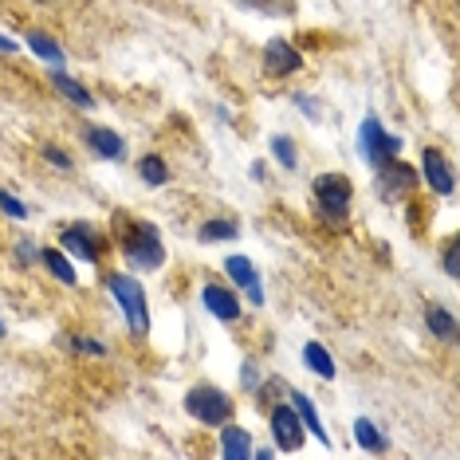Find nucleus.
<instances>
[{
  "label": "nucleus",
  "mask_w": 460,
  "mask_h": 460,
  "mask_svg": "<svg viewBox=\"0 0 460 460\" xmlns=\"http://www.w3.org/2000/svg\"><path fill=\"white\" fill-rule=\"evenodd\" d=\"M201 303H205L208 315L221 319V323H236L240 319V299L221 284H205L201 288Z\"/></svg>",
  "instance_id": "12"
},
{
  "label": "nucleus",
  "mask_w": 460,
  "mask_h": 460,
  "mask_svg": "<svg viewBox=\"0 0 460 460\" xmlns=\"http://www.w3.org/2000/svg\"><path fill=\"white\" fill-rule=\"evenodd\" d=\"M59 248H64L67 256H75V260H83V264H99L102 260V240H99V233L91 225H67L64 233H59Z\"/></svg>",
  "instance_id": "6"
},
{
  "label": "nucleus",
  "mask_w": 460,
  "mask_h": 460,
  "mask_svg": "<svg viewBox=\"0 0 460 460\" xmlns=\"http://www.w3.org/2000/svg\"><path fill=\"white\" fill-rule=\"evenodd\" d=\"M119 248H122V256H127V264L138 271H158L165 264L162 233H158V225H150V221H122Z\"/></svg>",
  "instance_id": "1"
},
{
  "label": "nucleus",
  "mask_w": 460,
  "mask_h": 460,
  "mask_svg": "<svg viewBox=\"0 0 460 460\" xmlns=\"http://www.w3.org/2000/svg\"><path fill=\"white\" fill-rule=\"evenodd\" d=\"M185 410H190L193 421H201V425L213 429V425L233 421L236 402L225 390H217V385H193V390L185 394Z\"/></svg>",
  "instance_id": "4"
},
{
  "label": "nucleus",
  "mask_w": 460,
  "mask_h": 460,
  "mask_svg": "<svg viewBox=\"0 0 460 460\" xmlns=\"http://www.w3.org/2000/svg\"><path fill=\"white\" fill-rule=\"evenodd\" d=\"M40 260H44V268H48L64 288H75V284H79V276H75V268H71V260H67L64 248H44V252H40Z\"/></svg>",
  "instance_id": "17"
},
{
  "label": "nucleus",
  "mask_w": 460,
  "mask_h": 460,
  "mask_svg": "<svg viewBox=\"0 0 460 460\" xmlns=\"http://www.w3.org/2000/svg\"><path fill=\"white\" fill-rule=\"evenodd\" d=\"M51 87H56L64 99L75 102L79 111H95V99H91V91L83 87V83H75L71 75H64V67H56V71H51Z\"/></svg>",
  "instance_id": "16"
},
{
  "label": "nucleus",
  "mask_w": 460,
  "mask_h": 460,
  "mask_svg": "<svg viewBox=\"0 0 460 460\" xmlns=\"http://www.w3.org/2000/svg\"><path fill=\"white\" fill-rule=\"evenodd\" d=\"M271 158H276L284 170H299V154H296V142L288 138V134H276L271 138Z\"/></svg>",
  "instance_id": "24"
},
{
  "label": "nucleus",
  "mask_w": 460,
  "mask_h": 460,
  "mask_svg": "<svg viewBox=\"0 0 460 460\" xmlns=\"http://www.w3.org/2000/svg\"><path fill=\"white\" fill-rule=\"evenodd\" d=\"M358 150H362V162L378 170V165L394 162L397 154H402V138L382 127L378 114H366L362 127H358Z\"/></svg>",
  "instance_id": "3"
},
{
  "label": "nucleus",
  "mask_w": 460,
  "mask_h": 460,
  "mask_svg": "<svg viewBox=\"0 0 460 460\" xmlns=\"http://www.w3.org/2000/svg\"><path fill=\"white\" fill-rule=\"evenodd\" d=\"M445 276H448V279L460 276V244H448V248H445Z\"/></svg>",
  "instance_id": "27"
},
{
  "label": "nucleus",
  "mask_w": 460,
  "mask_h": 460,
  "mask_svg": "<svg viewBox=\"0 0 460 460\" xmlns=\"http://www.w3.org/2000/svg\"><path fill=\"white\" fill-rule=\"evenodd\" d=\"M0 339H4V323H0Z\"/></svg>",
  "instance_id": "32"
},
{
  "label": "nucleus",
  "mask_w": 460,
  "mask_h": 460,
  "mask_svg": "<svg viewBox=\"0 0 460 460\" xmlns=\"http://www.w3.org/2000/svg\"><path fill=\"white\" fill-rule=\"evenodd\" d=\"M303 362H307L319 378H334V358L323 342H307V347H303Z\"/></svg>",
  "instance_id": "21"
},
{
  "label": "nucleus",
  "mask_w": 460,
  "mask_h": 460,
  "mask_svg": "<svg viewBox=\"0 0 460 460\" xmlns=\"http://www.w3.org/2000/svg\"><path fill=\"white\" fill-rule=\"evenodd\" d=\"M138 173H142V181H146V185H154V190L170 181V165H165L158 154H146V158L138 162Z\"/></svg>",
  "instance_id": "23"
},
{
  "label": "nucleus",
  "mask_w": 460,
  "mask_h": 460,
  "mask_svg": "<svg viewBox=\"0 0 460 460\" xmlns=\"http://www.w3.org/2000/svg\"><path fill=\"white\" fill-rule=\"evenodd\" d=\"M28 48L36 51L44 64H51V67H64V48L56 44L51 36H44V32H28Z\"/></svg>",
  "instance_id": "20"
},
{
  "label": "nucleus",
  "mask_w": 460,
  "mask_h": 460,
  "mask_svg": "<svg viewBox=\"0 0 460 460\" xmlns=\"http://www.w3.org/2000/svg\"><path fill=\"white\" fill-rule=\"evenodd\" d=\"M271 441H276L279 453H296L303 445V421L291 405H276L271 410Z\"/></svg>",
  "instance_id": "9"
},
{
  "label": "nucleus",
  "mask_w": 460,
  "mask_h": 460,
  "mask_svg": "<svg viewBox=\"0 0 460 460\" xmlns=\"http://www.w3.org/2000/svg\"><path fill=\"white\" fill-rule=\"evenodd\" d=\"M291 410L299 413V421H303V429H307L311 437H315L319 445H331V437H327V429H323V417H319V410H315V402H311L307 394H291Z\"/></svg>",
  "instance_id": "15"
},
{
  "label": "nucleus",
  "mask_w": 460,
  "mask_h": 460,
  "mask_svg": "<svg viewBox=\"0 0 460 460\" xmlns=\"http://www.w3.org/2000/svg\"><path fill=\"white\" fill-rule=\"evenodd\" d=\"M36 4H44V0H36Z\"/></svg>",
  "instance_id": "33"
},
{
  "label": "nucleus",
  "mask_w": 460,
  "mask_h": 460,
  "mask_svg": "<svg viewBox=\"0 0 460 460\" xmlns=\"http://www.w3.org/2000/svg\"><path fill=\"white\" fill-rule=\"evenodd\" d=\"M425 327L433 331V339H445V342H456V315L448 307H425Z\"/></svg>",
  "instance_id": "18"
},
{
  "label": "nucleus",
  "mask_w": 460,
  "mask_h": 460,
  "mask_svg": "<svg viewBox=\"0 0 460 460\" xmlns=\"http://www.w3.org/2000/svg\"><path fill=\"white\" fill-rule=\"evenodd\" d=\"M44 158H48L51 165H56V170H64V173H71V170H75V162H71L64 150H56V146H44Z\"/></svg>",
  "instance_id": "26"
},
{
  "label": "nucleus",
  "mask_w": 460,
  "mask_h": 460,
  "mask_svg": "<svg viewBox=\"0 0 460 460\" xmlns=\"http://www.w3.org/2000/svg\"><path fill=\"white\" fill-rule=\"evenodd\" d=\"M71 347H75V350H83V354H107V347H99V342L83 339V334H71Z\"/></svg>",
  "instance_id": "28"
},
{
  "label": "nucleus",
  "mask_w": 460,
  "mask_h": 460,
  "mask_svg": "<svg viewBox=\"0 0 460 460\" xmlns=\"http://www.w3.org/2000/svg\"><path fill=\"white\" fill-rule=\"evenodd\" d=\"M240 382H244V390H260V370H256V362H244V370H240Z\"/></svg>",
  "instance_id": "29"
},
{
  "label": "nucleus",
  "mask_w": 460,
  "mask_h": 460,
  "mask_svg": "<svg viewBox=\"0 0 460 460\" xmlns=\"http://www.w3.org/2000/svg\"><path fill=\"white\" fill-rule=\"evenodd\" d=\"M350 181L342 173H319L315 177V201L323 208V217L327 221H347V213H350Z\"/></svg>",
  "instance_id": "5"
},
{
  "label": "nucleus",
  "mask_w": 460,
  "mask_h": 460,
  "mask_svg": "<svg viewBox=\"0 0 460 460\" xmlns=\"http://www.w3.org/2000/svg\"><path fill=\"white\" fill-rule=\"evenodd\" d=\"M264 67H268V75L284 79V75H296V71H303V56L288 44V40H271V44L264 48Z\"/></svg>",
  "instance_id": "11"
},
{
  "label": "nucleus",
  "mask_w": 460,
  "mask_h": 460,
  "mask_svg": "<svg viewBox=\"0 0 460 460\" xmlns=\"http://www.w3.org/2000/svg\"><path fill=\"white\" fill-rule=\"evenodd\" d=\"M16 51V40L13 36H0V56H13Z\"/></svg>",
  "instance_id": "31"
},
{
  "label": "nucleus",
  "mask_w": 460,
  "mask_h": 460,
  "mask_svg": "<svg viewBox=\"0 0 460 460\" xmlns=\"http://www.w3.org/2000/svg\"><path fill=\"white\" fill-rule=\"evenodd\" d=\"M107 288H111V296L119 299L122 319H127L130 334H134V339H146V334H150V307H146L142 284H138L134 276H127V271H111V276H107Z\"/></svg>",
  "instance_id": "2"
},
{
  "label": "nucleus",
  "mask_w": 460,
  "mask_h": 460,
  "mask_svg": "<svg viewBox=\"0 0 460 460\" xmlns=\"http://www.w3.org/2000/svg\"><path fill=\"white\" fill-rule=\"evenodd\" d=\"M354 441L362 448H370V453H385V448H390V441H385L382 429L374 425L370 417H358V421H354Z\"/></svg>",
  "instance_id": "19"
},
{
  "label": "nucleus",
  "mask_w": 460,
  "mask_h": 460,
  "mask_svg": "<svg viewBox=\"0 0 460 460\" xmlns=\"http://www.w3.org/2000/svg\"><path fill=\"white\" fill-rule=\"evenodd\" d=\"M83 138H87V146L99 154V158H107V162L127 158V142H122L114 130H107V127H87L83 130Z\"/></svg>",
  "instance_id": "13"
},
{
  "label": "nucleus",
  "mask_w": 460,
  "mask_h": 460,
  "mask_svg": "<svg viewBox=\"0 0 460 460\" xmlns=\"http://www.w3.org/2000/svg\"><path fill=\"white\" fill-rule=\"evenodd\" d=\"M16 256L24 260V264H36V260H40V252L32 248V240H20V244H16Z\"/></svg>",
  "instance_id": "30"
},
{
  "label": "nucleus",
  "mask_w": 460,
  "mask_h": 460,
  "mask_svg": "<svg viewBox=\"0 0 460 460\" xmlns=\"http://www.w3.org/2000/svg\"><path fill=\"white\" fill-rule=\"evenodd\" d=\"M0 208H4V217H13V221H24V217H28V205L16 201L8 190H0Z\"/></svg>",
  "instance_id": "25"
},
{
  "label": "nucleus",
  "mask_w": 460,
  "mask_h": 460,
  "mask_svg": "<svg viewBox=\"0 0 460 460\" xmlns=\"http://www.w3.org/2000/svg\"><path fill=\"white\" fill-rule=\"evenodd\" d=\"M421 173H425V185L433 190L437 197H453L456 190V173H453V165H448V158L437 146H429V150L421 154Z\"/></svg>",
  "instance_id": "8"
},
{
  "label": "nucleus",
  "mask_w": 460,
  "mask_h": 460,
  "mask_svg": "<svg viewBox=\"0 0 460 460\" xmlns=\"http://www.w3.org/2000/svg\"><path fill=\"white\" fill-rule=\"evenodd\" d=\"M417 185V170L413 165H402V162H385L378 165V197L382 201H402V197H410Z\"/></svg>",
  "instance_id": "7"
},
{
  "label": "nucleus",
  "mask_w": 460,
  "mask_h": 460,
  "mask_svg": "<svg viewBox=\"0 0 460 460\" xmlns=\"http://www.w3.org/2000/svg\"><path fill=\"white\" fill-rule=\"evenodd\" d=\"M236 236H240L236 221H205L197 228V240H201V244H221V240H236Z\"/></svg>",
  "instance_id": "22"
},
{
  "label": "nucleus",
  "mask_w": 460,
  "mask_h": 460,
  "mask_svg": "<svg viewBox=\"0 0 460 460\" xmlns=\"http://www.w3.org/2000/svg\"><path fill=\"white\" fill-rule=\"evenodd\" d=\"M221 456L225 460H248L252 456V433L240 425H221Z\"/></svg>",
  "instance_id": "14"
},
{
  "label": "nucleus",
  "mask_w": 460,
  "mask_h": 460,
  "mask_svg": "<svg viewBox=\"0 0 460 460\" xmlns=\"http://www.w3.org/2000/svg\"><path fill=\"white\" fill-rule=\"evenodd\" d=\"M225 271L233 276L236 288H244V296H248L252 307H264V284H260V271H256L252 260H248V256H228Z\"/></svg>",
  "instance_id": "10"
}]
</instances>
